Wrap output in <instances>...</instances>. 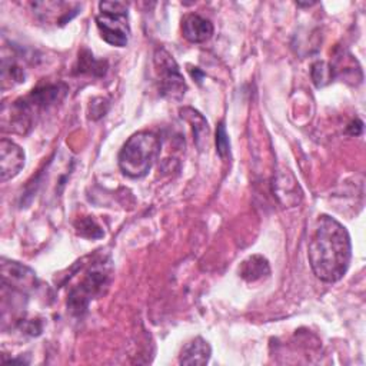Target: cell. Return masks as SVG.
<instances>
[{
	"label": "cell",
	"mask_w": 366,
	"mask_h": 366,
	"mask_svg": "<svg viewBox=\"0 0 366 366\" xmlns=\"http://www.w3.org/2000/svg\"><path fill=\"white\" fill-rule=\"evenodd\" d=\"M212 347L207 340L197 336L187 342L179 355L180 365H206L210 359Z\"/></svg>",
	"instance_id": "10"
},
{
	"label": "cell",
	"mask_w": 366,
	"mask_h": 366,
	"mask_svg": "<svg viewBox=\"0 0 366 366\" xmlns=\"http://www.w3.org/2000/svg\"><path fill=\"white\" fill-rule=\"evenodd\" d=\"M307 257L317 279L326 283L340 280L350 264L352 243L346 227L329 214L316 219Z\"/></svg>",
	"instance_id": "1"
},
{
	"label": "cell",
	"mask_w": 366,
	"mask_h": 366,
	"mask_svg": "<svg viewBox=\"0 0 366 366\" xmlns=\"http://www.w3.org/2000/svg\"><path fill=\"white\" fill-rule=\"evenodd\" d=\"M1 279L4 287H10L11 292H17L20 295L31 293L39 286L34 270L23 263L7 260L4 257L1 259Z\"/></svg>",
	"instance_id": "6"
},
{
	"label": "cell",
	"mask_w": 366,
	"mask_h": 366,
	"mask_svg": "<svg viewBox=\"0 0 366 366\" xmlns=\"http://www.w3.org/2000/svg\"><path fill=\"white\" fill-rule=\"evenodd\" d=\"M96 26L100 37L110 46H127L130 37L129 6L122 1H100Z\"/></svg>",
	"instance_id": "4"
},
{
	"label": "cell",
	"mask_w": 366,
	"mask_h": 366,
	"mask_svg": "<svg viewBox=\"0 0 366 366\" xmlns=\"http://www.w3.org/2000/svg\"><path fill=\"white\" fill-rule=\"evenodd\" d=\"M160 153V139L153 132L142 130L132 134L122 146L117 163L122 173L130 179L144 177Z\"/></svg>",
	"instance_id": "2"
},
{
	"label": "cell",
	"mask_w": 366,
	"mask_h": 366,
	"mask_svg": "<svg viewBox=\"0 0 366 366\" xmlns=\"http://www.w3.org/2000/svg\"><path fill=\"white\" fill-rule=\"evenodd\" d=\"M180 116L193 124L196 143L200 147V139L207 140V134H209V126H207L206 119L197 110H194L192 107L180 109Z\"/></svg>",
	"instance_id": "13"
},
{
	"label": "cell",
	"mask_w": 366,
	"mask_h": 366,
	"mask_svg": "<svg viewBox=\"0 0 366 366\" xmlns=\"http://www.w3.org/2000/svg\"><path fill=\"white\" fill-rule=\"evenodd\" d=\"M67 86L64 83H50L33 89L29 96L23 97V102L34 113L41 109H47L64 99Z\"/></svg>",
	"instance_id": "7"
},
{
	"label": "cell",
	"mask_w": 366,
	"mask_h": 366,
	"mask_svg": "<svg viewBox=\"0 0 366 366\" xmlns=\"http://www.w3.org/2000/svg\"><path fill=\"white\" fill-rule=\"evenodd\" d=\"M112 272L110 260L104 259L94 262L87 269L80 283L69 292L67 309L71 315L81 316L87 310L89 303L104 293L110 285Z\"/></svg>",
	"instance_id": "3"
},
{
	"label": "cell",
	"mask_w": 366,
	"mask_h": 366,
	"mask_svg": "<svg viewBox=\"0 0 366 366\" xmlns=\"http://www.w3.org/2000/svg\"><path fill=\"white\" fill-rule=\"evenodd\" d=\"M153 64L159 93L163 97L180 100L187 90V84L174 57L164 47H157L153 54Z\"/></svg>",
	"instance_id": "5"
},
{
	"label": "cell",
	"mask_w": 366,
	"mask_h": 366,
	"mask_svg": "<svg viewBox=\"0 0 366 366\" xmlns=\"http://www.w3.org/2000/svg\"><path fill=\"white\" fill-rule=\"evenodd\" d=\"M74 229L76 233L81 237H87V239H100L103 237L104 232L103 229L97 224V222L90 217V216H84V217H79L74 222Z\"/></svg>",
	"instance_id": "14"
},
{
	"label": "cell",
	"mask_w": 366,
	"mask_h": 366,
	"mask_svg": "<svg viewBox=\"0 0 366 366\" xmlns=\"http://www.w3.org/2000/svg\"><path fill=\"white\" fill-rule=\"evenodd\" d=\"M24 150L9 139L0 142V177L7 182L16 177L24 166Z\"/></svg>",
	"instance_id": "8"
},
{
	"label": "cell",
	"mask_w": 366,
	"mask_h": 366,
	"mask_svg": "<svg viewBox=\"0 0 366 366\" xmlns=\"http://www.w3.org/2000/svg\"><path fill=\"white\" fill-rule=\"evenodd\" d=\"M213 24L209 19H204L196 13L186 14L182 19L183 37L190 43H204L213 36Z\"/></svg>",
	"instance_id": "9"
},
{
	"label": "cell",
	"mask_w": 366,
	"mask_h": 366,
	"mask_svg": "<svg viewBox=\"0 0 366 366\" xmlns=\"http://www.w3.org/2000/svg\"><path fill=\"white\" fill-rule=\"evenodd\" d=\"M193 69H194V71H193L192 69H189V70H190V74L200 83V80L203 79V73L199 70V67H193Z\"/></svg>",
	"instance_id": "17"
},
{
	"label": "cell",
	"mask_w": 366,
	"mask_h": 366,
	"mask_svg": "<svg viewBox=\"0 0 366 366\" xmlns=\"http://www.w3.org/2000/svg\"><path fill=\"white\" fill-rule=\"evenodd\" d=\"M216 153L223 160H226L230 156V140L226 132L224 122H220L216 127Z\"/></svg>",
	"instance_id": "16"
},
{
	"label": "cell",
	"mask_w": 366,
	"mask_h": 366,
	"mask_svg": "<svg viewBox=\"0 0 366 366\" xmlns=\"http://www.w3.org/2000/svg\"><path fill=\"white\" fill-rule=\"evenodd\" d=\"M333 71L335 69L330 64L325 61H316L312 66V79L316 87H322L326 83H329L333 79Z\"/></svg>",
	"instance_id": "15"
},
{
	"label": "cell",
	"mask_w": 366,
	"mask_h": 366,
	"mask_svg": "<svg viewBox=\"0 0 366 366\" xmlns=\"http://www.w3.org/2000/svg\"><path fill=\"white\" fill-rule=\"evenodd\" d=\"M239 274L246 282H256L270 274V266L264 256L252 254L240 263Z\"/></svg>",
	"instance_id": "11"
},
{
	"label": "cell",
	"mask_w": 366,
	"mask_h": 366,
	"mask_svg": "<svg viewBox=\"0 0 366 366\" xmlns=\"http://www.w3.org/2000/svg\"><path fill=\"white\" fill-rule=\"evenodd\" d=\"M106 67H107V63L103 60H96L94 56L87 49H84L79 53L76 73L103 76L106 73Z\"/></svg>",
	"instance_id": "12"
}]
</instances>
